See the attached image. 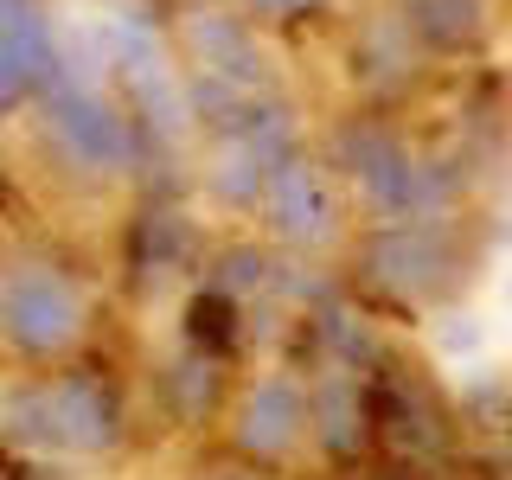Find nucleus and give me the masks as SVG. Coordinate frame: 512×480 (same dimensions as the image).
<instances>
[{"label": "nucleus", "instance_id": "1", "mask_svg": "<svg viewBox=\"0 0 512 480\" xmlns=\"http://www.w3.org/2000/svg\"><path fill=\"white\" fill-rule=\"evenodd\" d=\"M7 436L32 448H64V455H96L116 442V397L96 378H58L32 384L7 404Z\"/></svg>", "mask_w": 512, "mask_h": 480}, {"label": "nucleus", "instance_id": "2", "mask_svg": "<svg viewBox=\"0 0 512 480\" xmlns=\"http://www.w3.org/2000/svg\"><path fill=\"white\" fill-rule=\"evenodd\" d=\"M39 103H45V135H52L64 167L109 180V173H122L128 160H135V128H128V116L103 96V84L52 77V84L39 90Z\"/></svg>", "mask_w": 512, "mask_h": 480}, {"label": "nucleus", "instance_id": "3", "mask_svg": "<svg viewBox=\"0 0 512 480\" xmlns=\"http://www.w3.org/2000/svg\"><path fill=\"white\" fill-rule=\"evenodd\" d=\"M0 333H7V346L26 352V359H58V352H71L77 333H84V301H77V288L64 282L58 269L26 263L0 288Z\"/></svg>", "mask_w": 512, "mask_h": 480}, {"label": "nucleus", "instance_id": "4", "mask_svg": "<svg viewBox=\"0 0 512 480\" xmlns=\"http://www.w3.org/2000/svg\"><path fill=\"white\" fill-rule=\"evenodd\" d=\"M256 205H263L269 231H276L282 244H295V250H320V244H333V231H340V199H333L327 173H320L314 160H301V154H282L276 167H269Z\"/></svg>", "mask_w": 512, "mask_h": 480}, {"label": "nucleus", "instance_id": "5", "mask_svg": "<svg viewBox=\"0 0 512 480\" xmlns=\"http://www.w3.org/2000/svg\"><path fill=\"white\" fill-rule=\"evenodd\" d=\"M58 71V32L39 0H0V122Z\"/></svg>", "mask_w": 512, "mask_h": 480}, {"label": "nucleus", "instance_id": "6", "mask_svg": "<svg viewBox=\"0 0 512 480\" xmlns=\"http://www.w3.org/2000/svg\"><path fill=\"white\" fill-rule=\"evenodd\" d=\"M359 276L384 295H436V288L455 282V250L423 224H397V231H378L365 244Z\"/></svg>", "mask_w": 512, "mask_h": 480}, {"label": "nucleus", "instance_id": "7", "mask_svg": "<svg viewBox=\"0 0 512 480\" xmlns=\"http://www.w3.org/2000/svg\"><path fill=\"white\" fill-rule=\"evenodd\" d=\"M109 64H122V84L128 96H135V116L154 128L160 141H173V135H186V84L173 77V64L167 52L148 39V26L135 32V20H122L116 32V45H109Z\"/></svg>", "mask_w": 512, "mask_h": 480}, {"label": "nucleus", "instance_id": "8", "mask_svg": "<svg viewBox=\"0 0 512 480\" xmlns=\"http://www.w3.org/2000/svg\"><path fill=\"white\" fill-rule=\"evenodd\" d=\"M340 160L346 173L365 186L372 212H410L423 199V167L404 154V141H391V128H346L340 135Z\"/></svg>", "mask_w": 512, "mask_h": 480}, {"label": "nucleus", "instance_id": "9", "mask_svg": "<svg viewBox=\"0 0 512 480\" xmlns=\"http://www.w3.org/2000/svg\"><path fill=\"white\" fill-rule=\"evenodd\" d=\"M186 52L199 64V77H218V84H231V90H263L269 84L263 52H256V39L237 26V13L192 7L186 13Z\"/></svg>", "mask_w": 512, "mask_h": 480}, {"label": "nucleus", "instance_id": "10", "mask_svg": "<svg viewBox=\"0 0 512 480\" xmlns=\"http://www.w3.org/2000/svg\"><path fill=\"white\" fill-rule=\"evenodd\" d=\"M301 429H308V391H301V378L276 372L256 384L244 416H237V448L256 461H276L301 442Z\"/></svg>", "mask_w": 512, "mask_h": 480}, {"label": "nucleus", "instance_id": "11", "mask_svg": "<svg viewBox=\"0 0 512 480\" xmlns=\"http://www.w3.org/2000/svg\"><path fill=\"white\" fill-rule=\"evenodd\" d=\"M308 423H314L320 448L340 455V461H352L365 448V423H372V416H365V391H359V378H352L346 365L320 378V391L308 397Z\"/></svg>", "mask_w": 512, "mask_h": 480}, {"label": "nucleus", "instance_id": "12", "mask_svg": "<svg viewBox=\"0 0 512 480\" xmlns=\"http://www.w3.org/2000/svg\"><path fill=\"white\" fill-rule=\"evenodd\" d=\"M276 160H282V154H269L256 135H224V148H218V160H212V192H218L224 205H256Z\"/></svg>", "mask_w": 512, "mask_h": 480}, {"label": "nucleus", "instance_id": "13", "mask_svg": "<svg viewBox=\"0 0 512 480\" xmlns=\"http://www.w3.org/2000/svg\"><path fill=\"white\" fill-rule=\"evenodd\" d=\"M384 436H391V448H404V455H436L448 442V423H442V410L429 404V391L397 384V391L384 397Z\"/></svg>", "mask_w": 512, "mask_h": 480}, {"label": "nucleus", "instance_id": "14", "mask_svg": "<svg viewBox=\"0 0 512 480\" xmlns=\"http://www.w3.org/2000/svg\"><path fill=\"white\" fill-rule=\"evenodd\" d=\"M404 26L416 39L442 45V52H461V45L480 39L487 7H480V0H404Z\"/></svg>", "mask_w": 512, "mask_h": 480}, {"label": "nucleus", "instance_id": "15", "mask_svg": "<svg viewBox=\"0 0 512 480\" xmlns=\"http://www.w3.org/2000/svg\"><path fill=\"white\" fill-rule=\"evenodd\" d=\"M237 295H224V288H205L199 301L186 308V340L199 352H231L237 346Z\"/></svg>", "mask_w": 512, "mask_h": 480}, {"label": "nucleus", "instance_id": "16", "mask_svg": "<svg viewBox=\"0 0 512 480\" xmlns=\"http://www.w3.org/2000/svg\"><path fill=\"white\" fill-rule=\"evenodd\" d=\"M186 244H192V231H186L173 212H148V218H141V269H148V276L173 269Z\"/></svg>", "mask_w": 512, "mask_h": 480}, {"label": "nucleus", "instance_id": "17", "mask_svg": "<svg viewBox=\"0 0 512 480\" xmlns=\"http://www.w3.org/2000/svg\"><path fill=\"white\" fill-rule=\"evenodd\" d=\"M263 282H269V256H263V250L237 244V250H224V256H218L212 288H224V295H250V288H263Z\"/></svg>", "mask_w": 512, "mask_h": 480}, {"label": "nucleus", "instance_id": "18", "mask_svg": "<svg viewBox=\"0 0 512 480\" xmlns=\"http://www.w3.org/2000/svg\"><path fill=\"white\" fill-rule=\"evenodd\" d=\"M212 391H218V378H212V359H205V352H192V359L173 365V397H180L186 416L212 410Z\"/></svg>", "mask_w": 512, "mask_h": 480}, {"label": "nucleus", "instance_id": "19", "mask_svg": "<svg viewBox=\"0 0 512 480\" xmlns=\"http://www.w3.org/2000/svg\"><path fill=\"white\" fill-rule=\"evenodd\" d=\"M436 346H442V352H474V346H480V327H474V320H461V314H455L448 327H436Z\"/></svg>", "mask_w": 512, "mask_h": 480}, {"label": "nucleus", "instance_id": "20", "mask_svg": "<svg viewBox=\"0 0 512 480\" xmlns=\"http://www.w3.org/2000/svg\"><path fill=\"white\" fill-rule=\"evenodd\" d=\"M263 13H276V20H308V13H320L327 0H256Z\"/></svg>", "mask_w": 512, "mask_h": 480}, {"label": "nucleus", "instance_id": "21", "mask_svg": "<svg viewBox=\"0 0 512 480\" xmlns=\"http://www.w3.org/2000/svg\"><path fill=\"white\" fill-rule=\"evenodd\" d=\"M506 301H512V288H506Z\"/></svg>", "mask_w": 512, "mask_h": 480}]
</instances>
